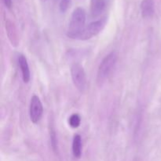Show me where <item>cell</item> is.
I'll use <instances>...</instances> for the list:
<instances>
[{
    "label": "cell",
    "mask_w": 161,
    "mask_h": 161,
    "mask_svg": "<svg viewBox=\"0 0 161 161\" xmlns=\"http://www.w3.org/2000/svg\"><path fill=\"white\" fill-rule=\"evenodd\" d=\"M86 11L83 8L78 7L72 12L67 31L68 37L73 39H80L86 28Z\"/></svg>",
    "instance_id": "cell-1"
},
{
    "label": "cell",
    "mask_w": 161,
    "mask_h": 161,
    "mask_svg": "<svg viewBox=\"0 0 161 161\" xmlns=\"http://www.w3.org/2000/svg\"><path fill=\"white\" fill-rule=\"evenodd\" d=\"M117 61V54L115 51L111 52L105 57L99 64L97 74V83L102 86L113 72Z\"/></svg>",
    "instance_id": "cell-2"
},
{
    "label": "cell",
    "mask_w": 161,
    "mask_h": 161,
    "mask_svg": "<svg viewBox=\"0 0 161 161\" xmlns=\"http://www.w3.org/2000/svg\"><path fill=\"white\" fill-rule=\"evenodd\" d=\"M71 75L74 86L81 93L86 89V77L83 66L78 63H75L71 67Z\"/></svg>",
    "instance_id": "cell-3"
},
{
    "label": "cell",
    "mask_w": 161,
    "mask_h": 161,
    "mask_svg": "<svg viewBox=\"0 0 161 161\" xmlns=\"http://www.w3.org/2000/svg\"><path fill=\"white\" fill-rule=\"evenodd\" d=\"M105 23H106V19L105 18H102L91 22L85 28L81 38H80V40H87V39H91L94 36L98 35L105 27Z\"/></svg>",
    "instance_id": "cell-4"
},
{
    "label": "cell",
    "mask_w": 161,
    "mask_h": 161,
    "mask_svg": "<svg viewBox=\"0 0 161 161\" xmlns=\"http://www.w3.org/2000/svg\"><path fill=\"white\" fill-rule=\"evenodd\" d=\"M43 113V108H42V102L39 97L34 95L31 99L30 103V119L33 124H37L40 120L41 117Z\"/></svg>",
    "instance_id": "cell-5"
},
{
    "label": "cell",
    "mask_w": 161,
    "mask_h": 161,
    "mask_svg": "<svg viewBox=\"0 0 161 161\" xmlns=\"http://www.w3.org/2000/svg\"><path fill=\"white\" fill-rule=\"evenodd\" d=\"M107 7V0H91V14L93 17L102 15Z\"/></svg>",
    "instance_id": "cell-6"
},
{
    "label": "cell",
    "mask_w": 161,
    "mask_h": 161,
    "mask_svg": "<svg viewBox=\"0 0 161 161\" xmlns=\"http://www.w3.org/2000/svg\"><path fill=\"white\" fill-rule=\"evenodd\" d=\"M18 64L20 66V71L22 74V79L25 83H28L31 78V73H30L29 66H28V61L25 55L20 54L18 57Z\"/></svg>",
    "instance_id": "cell-7"
},
{
    "label": "cell",
    "mask_w": 161,
    "mask_h": 161,
    "mask_svg": "<svg viewBox=\"0 0 161 161\" xmlns=\"http://www.w3.org/2000/svg\"><path fill=\"white\" fill-rule=\"evenodd\" d=\"M142 15L144 18H150L155 12L154 0H142L141 3Z\"/></svg>",
    "instance_id": "cell-8"
},
{
    "label": "cell",
    "mask_w": 161,
    "mask_h": 161,
    "mask_svg": "<svg viewBox=\"0 0 161 161\" xmlns=\"http://www.w3.org/2000/svg\"><path fill=\"white\" fill-rule=\"evenodd\" d=\"M72 153L75 158H80L82 154V139L80 135H75L72 141Z\"/></svg>",
    "instance_id": "cell-9"
},
{
    "label": "cell",
    "mask_w": 161,
    "mask_h": 161,
    "mask_svg": "<svg viewBox=\"0 0 161 161\" xmlns=\"http://www.w3.org/2000/svg\"><path fill=\"white\" fill-rule=\"evenodd\" d=\"M80 122H81L80 116L76 113H74L69 118V125H70V127H73V128H77V127H80Z\"/></svg>",
    "instance_id": "cell-10"
},
{
    "label": "cell",
    "mask_w": 161,
    "mask_h": 161,
    "mask_svg": "<svg viewBox=\"0 0 161 161\" xmlns=\"http://www.w3.org/2000/svg\"><path fill=\"white\" fill-rule=\"evenodd\" d=\"M71 3H72L71 0H61L59 3L60 11L61 13H65L69 9V8L70 7Z\"/></svg>",
    "instance_id": "cell-11"
},
{
    "label": "cell",
    "mask_w": 161,
    "mask_h": 161,
    "mask_svg": "<svg viewBox=\"0 0 161 161\" xmlns=\"http://www.w3.org/2000/svg\"><path fill=\"white\" fill-rule=\"evenodd\" d=\"M50 138H51V142H52V146H53V149H55L56 148V145H57V140H56V135H55L54 132L51 134L50 135Z\"/></svg>",
    "instance_id": "cell-12"
},
{
    "label": "cell",
    "mask_w": 161,
    "mask_h": 161,
    "mask_svg": "<svg viewBox=\"0 0 161 161\" xmlns=\"http://www.w3.org/2000/svg\"><path fill=\"white\" fill-rule=\"evenodd\" d=\"M3 3H4L6 7H7L8 9H10L11 6H12V0H3Z\"/></svg>",
    "instance_id": "cell-13"
}]
</instances>
